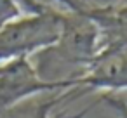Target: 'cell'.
Instances as JSON below:
<instances>
[{"instance_id":"1","label":"cell","mask_w":127,"mask_h":118,"mask_svg":"<svg viewBox=\"0 0 127 118\" xmlns=\"http://www.w3.org/2000/svg\"><path fill=\"white\" fill-rule=\"evenodd\" d=\"M99 50L101 33L92 18H89L85 11H63L59 38L51 49L37 54L38 61L35 68L38 75L49 82H56V70L66 68L70 80L78 83Z\"/></svg>"},{"instance_id":"2","label":"cell","mask_w":127,"mask_h":118,"mask_svg":"<svg viewBox=\"0 0 127 118\" xmlns=\"http://www.w3.org/2000/svg\"><path fill=\"white\" fill-rule=\"evenodd\" d=\"M61 12L49 7L35 14H23L0 28V64L12 59H32L51 49L61 31Z\"/></svg>"},{"instance_id":"3","label":"cell","mask_w":127,"mask_h":118,"mask_svg":"<svg viewBox=\"0 0 127 118\" xmlns=\"http://www.w3.org/2000/svg\"><path fill=\"white\" fill-rule=\"evenodd\" d=\"M75 89L68 82H49L44 80L32 59L21 57L0 64V116L14 109L23 101L47 94V92H66Z\"/></svg>"},{"instance_id":"4","label":"cell","mask_w":127,"mask_h":118,"mask_svg":"<svg viewBox=\"0 0 127 118\" xmlns=\"http://www.w3.org/2000/svg\"><path fill=\"white\" fill-rule=\"evenodd\" d=\"M99 90H127V47L104 45L77 83Z\"/></svg>"},{"instance_id":"5","label":"cell","mask_w":127,"mask_h":118,"mask_svg":"<svg viewBox=\"0 0 127 118\" xmlns=\"http://www.w3.org/2000/svg\"><path fill=\"white\" fill-rule=\"evenodd\" d=\"M101 99L118 115V118H127V99H124L120 95H115V94H110V92L103 94Z\"/></svg>"},{"instance_id":"6","label":"cell","mask_w":127,"mask_h":118,"mask_svg":"<svg viewBox=\"0 0 127 118\" xmlns=\"http://www.w3.org/2000/svg\"><path fill=\"white\" fill-rule=\"evenodd\" d=\"M73 90H75V89H71V90H66V92H63V94H61L59 97H54V99H51V101H45V102H44V104H42V106H40V108H38L37 111H35V115H33L32 118H47V116L51 115L52 108H54V106H56L58 102H61V101H63V99H64V97L68 95V94H71Z\"/></svg>"},{"instance_id":"7","label":"cell","mask_w":127,"mask_h":118,"mask_svg":"<svg viewBox=\"0 0 127 118\" xmlns=\"http://www.w3.org/2000/svg\"><path fill=\"white\" fill-rule=\"evenodd\" d=\"M52 5H63L64 11H75V12H82L85 9H89L91 5L87 4V0H49Z\"/></svg>"},{"instance_id":"8","label":"cell","mask_w":127,"mask_h":118,"mask_svg":"<svg viewBox=\"0 0 127 118\" xmlns=\"http://www.w3.org/2000/svg\"><path fill=\"white\" fill-rule=\"evenodd\" d=\"M118 5H127V0H122V2H120Z\"/></svg>"},{"instance_id":"9","label":"cell","mask_w":127,"mask_h":118,"mask_svg":"<svg viewBox=\"0 0 127 118\" xmlns=\"http://www.w3.org/2000/svg\"><path fill=\"white\" fill-rule=\"evenodd\" d=\"M47 118H58V116H51V115H49V116H47Z\"/></svg>"}]
</instances>
